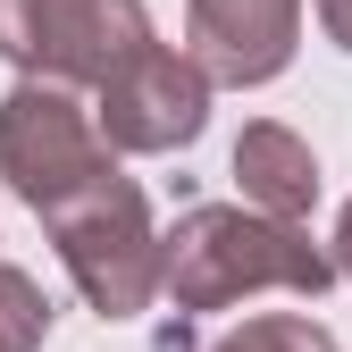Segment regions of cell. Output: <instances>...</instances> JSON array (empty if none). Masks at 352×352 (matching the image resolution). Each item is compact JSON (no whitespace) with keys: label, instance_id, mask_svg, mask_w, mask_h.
<instances>
[{"label":"cell","instance_id":"obj_1","mask_svg":"<svg viewBox=\"0 0 352 352\" xmlns=\"http://www.w3.org/2000/svg\"><path fill=\"white\" fill-rule=\"evenodd\" d=\"M344 269L311 243L302 218H269L252 201H201L160 235V294L176 311H227L243 294H327Z\"/></svg>","mask_w":352,"mask_h":352},{"label":"cell","instance_id":"obj_2","mask_svg":"<svg viewBox=\"0 0 352 352\" xmlns=\"http://www.w3.org/2000/svg\"><path fill=\"white\" fill-rule=\"evenodd\" d=\"M42 227H51L76 294L101 319H143L151 311V294H160V227H151V201H143L135 176L109 168L93 185H76L67 201L42 210Z\"/></svg>","mask_w":352,"mask_h":352},{"label":"cell","instance_id":"obj_3","mask_svg":"<svg viewBox=\"0 0 352 352\" xmlns=\"http://www.w3.org/2000/svg\"><path fill=\"white\" fill-rule=\"evenodd\" d=\"M109 135L101 118L76 101V84H51V76H25L9 101H0V176H9V193L51 210L67 201L76 185H93L109 176Z\"/></svg>","mask_w":352,"mask_h":352},{"label":"cell","instance_id":"obj_4","mask_svg":"<svg viewBox=\"0 0 352 352\" xmlns=\"http://www.w3.org/2000/svg\"><path fill=\"white\" fill-rule=\"evenodd\" d=\"M151 42L143 0H0V51L25 76L51 84H101Z\"/></svg>","mask_w":352,"mask_h":352},{"label":"cell","instance_id":"obj_5","mask_svg":"<svg viewBox=\"0 0 352 352\" xmlns=\"http://www.w3.org/2000/svg\"><path fill=\"white\" fill-rule=\"evenodd\" d=\"M93 118H101L109 151H185L210 126V67L193 51L143 42L126 67L93 84Z\"/></svg>","mask_w":352,"mask_h":352},{"label":"cell","instance_id":"obj_6","mask_svg":"<svg viewBox=\"0 0 352 352\" xmlns=\"http://www.w3.org/2000/svg\"><path fill=\"white\" fill-rule=\"evenodd\" d=\"M185 34L193 59L210 67V84H269L294 59L302 34V0H185Z\"/></svg>","mask_w":352,"mask_h":352},{"label":"cell","instance_id":"obj_7","mask_svg":"<svg viewBox=\"0 0 352 352\" xmlns=\"http://www.w3.org/2000/svg\"><path fill=\"white\" fill-rule=\"evenodd\" d=\"M235 185H243L252 210H269V218H311V201H319V160H311V143H302L294 126L260 118V126L235 135Z\"/></svg>","mask_w":352,"mask_h":352},{"label":"cell","instance_id":"obj_8","mask_svg":"<svg viewBox=\"0 0 352 352\" xmlns=\"http://www.w3.org/2000/svg\"><path fill=\"white\" fill-rule=\"evenodd\" d=\"M42 336H51V294L0 260V352H34Z\"/></svg>","mask_w":352,"mask_h":352},{"label":"cell","instance_id":"obj_9","mask_svg":"<svg viewBox=\"0 0 352 352\" xmlns=\"http://www.w3.org/2000/svg\"><path fill=\"white\" fill-rule=\"evenodd\" d=\"M210 352H336V336L302 311H269V319H243L235 336H218Z\"/></svg>","mask_w":352,"mask_h":352},{"label":"cell","instance_id":"obj_10","mask_svg":"<svg viewBox=\"0 0 352 352\" xmlns=\"http://www.w3.org/2000/svg\"><path fill=\"white\" fill-rule=\"evenodd\" d=\"M319 25H327L336 51H352V0H319Z\"/></svg>","mask_w":352,"mask_h":352},{"label":"cell","instance_id":"obj_11","mask_svg":"<svg viewBox=\"0 0 352 352\" xmlns=\"http://www.w3.org/2000/svg\"><path fill=\"white\" fill-rule=\"evenodd\" d=\"M336 269L352 277V201H344V218H336Z\"/></svg>","mask_w":352,"mask_h":352}]
</instances>
